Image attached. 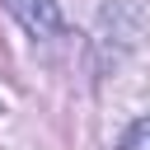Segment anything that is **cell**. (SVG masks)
Instances as JSON below:
<instances>
[{"label": "cell", "mask_w": 150, "mask_h": 150, "mask_svg": "<svg viewBox=\"0 0 150 150\" xmlns=\"http://www.w3.org/2000/svg\"><path fill=\"white\" fill-rule=\"evenodd\" d=\"M5 9L19 19L28 38H56L61 33V9L56 0H5Z\"/></svg>", "instance_id": "obj_1"}, {"label": "cell", "mask_w": 150, "mask_h": 150, "mask_svg": "<svg viewBox=\"0 0 150 150\" xmlns=\"http://www.w3.org/2000/svg\"><path fill=\"white\" fill-rule=\"evenodd\" d=\"M117 150H150V117H136V122L127 127V136H122Z\"/></svg>", "instance_id": "obj_2"}]
</instances>
